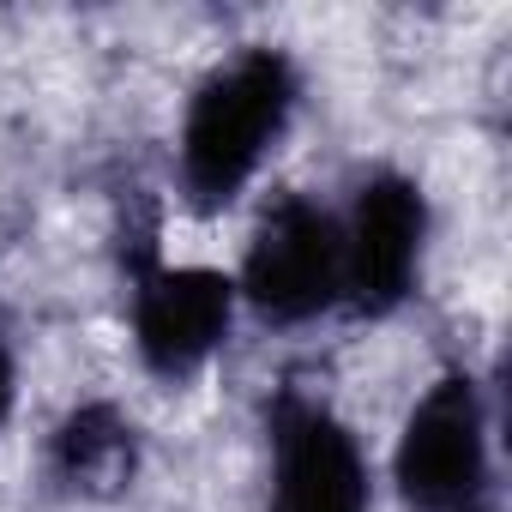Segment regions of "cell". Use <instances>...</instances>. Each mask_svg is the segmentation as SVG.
Segmentation results:
<instances>
[{"label": "cell", "mask_w": 512, "mask_h": 512, "mask_svg": "<svg viewBox=\"0 0 512 512\" xmlns=\"http://www.w3.org/2000/svg\"><path fill=\"white\" fill-rule=\"evenodd\" d=\"M422 187L404 175H374L356 193V217L344 235V290L356 296L362 314H386L404 302L416 278V253H422Z\"/></svg>", "instance_id": "obj_4"}, {"label": "cell", "mask_w": 512, "mask_h": 512, "mask_svg": "<svg viewBox=\"0 0 512 512\" xmlns=\"http://www.w3.org/2000/svg\"><path fill=\"white\" fill-rule=\"evenodd\" d=\"M229 314H235V284L223 272H205V266H163V272H145L139 284V302H133V338H139V356L181 380L193 374L223 338H229Z\"/></svg>", "instance_id": "obj_5"}, {"label": "cell", "mask_w": 512, "mask_h": 512, "mask_svg": "<svg viewBox=\"0 0 512 512\" xmlns=\"http://www.w3.org/2000/svg\"><path fill=\"white\" fill-rule=\"evenodd\" d=\"M296 103V67L278 49H241L223 61L181 127V181L199 205H223L241 193V181L260 169L266 145L284 133Z\"/></svg>", "instance_id": "obj_1"}, {"label": "cell", "mask_w": 512, "mask_h": 512, "mask_svg": "<svg viewBox=\"0 0 512 512\" xmlns=\"http://www.w3.org/2000/svg\"><path fill=\"white\" fill-rule=\"evenodd\" d=\"M139 470V428L115 404H79L55 428V476L73 494H121Z\"/></svg>", "instance_id": "obj_7"}, {"label": "cell", "mask_w": 512, "mask_h": 512, "mask_svg": "<svg viewBox=\"0 0 512 512\" xmlns=\"http://www.w3.org/2000/svg\"><path fill=\"white\" fill-rule=\"evenodd\" d=\"M488 482L482 398L470 374H446L410 410L398 440V488L416 512H470Z\"/></svg>", "instance_id": "obj_2"}, {"label": "cell", "mask_w": 512, "mask_h": 512, "mask_svg": "<svg viewBox=\"0 0 512 512\" xmlns=\"http://www.w3.org/2000/svg\"><path fill=\"white\" fill-rule=\"evenodd\" d=\"M272 434H278V500H272V512H368L362 452L332 410L290 392V398H278Z\"/></svg>", "instance_id": "obj_6"}, {"label": "cell", "mask_w": 512, "mask_h": 512, "mask_svg": "<svg viewBox=\"0 0 512 512\" xmlns=\"http://www.w3.org/2000/svg\"><path fill=\"white\" fill-rule=\"evenodd\" d=\"M241 290L266 320H314L344 290V235L308 199H278L241 266Z\"/></svg>", "instance_id": "obj_3"}, {"label": "cell", "mask_w": 512, "mask_h": 512, "mask_svg": "<svg viewBox=\"0 0 512 512\" xmlns=\"http://www.w3.org/2000/svg\"><path fill=\"white\" fill-rule=\"evenodd\" d=\"M7 410H13V350L0 344V422H7Z\"/></svg>", "instance_id": "obj_8"}, {"label": "cell", "mask_w": 512, "mask_h": 512, "mask_svg": "<svg viewBox=\"0 0 512 512\" xmlns=\"http://www.w3.org/2000/svg\"><path fill=\"white\" fill-rule=\"evenodd\" d=\"M470 512H482V506H470Z\"/></svg>", "instance_id": "obj_9"}]
</instances>
